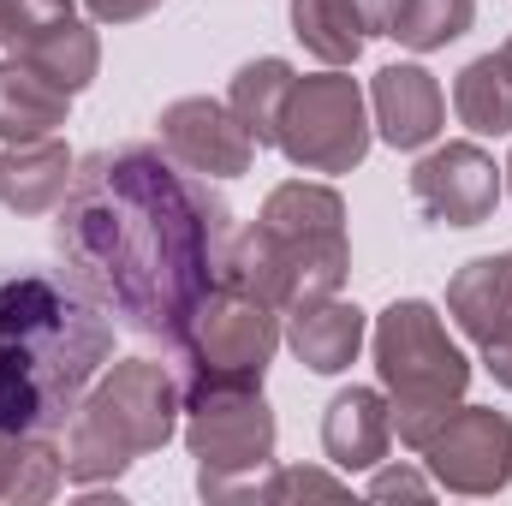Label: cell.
<instances>
[{"instance_id":"2e32d148","label":"cell","mask_w":512,"mask_h":506,"mask_svg":"<svg viewBox=\"0 0 512 506\" xmlns=\"http://www.w3.org/2000/svg\"><path fill=\"white\" fill-rule=\"evenodd\" d=\"M72 149L60 137H36V143H6L0 149V203L12 215H54L72 191Z\"/></svg>"},{"instance_id":"277c9868","label":"cell","mask_w":512,"mask_h":506,"mask_svg":"<svg viewBox=\"0 0 512 506\" xmlns=\"http://www.w3.org/2000/svg\"><path fill=\"white\" fill-rule=\"evenodd\" d=\"M179 411H185V393L167 364H155V358L108 364L90 381V393L78 399L72 423L60 429L66 435L60 441L66 483H78V489L114 483L120 471H131L137 459H149L173 441Z\"/></svg>"},{"instance_id":"8fae6325","label":"cell","mask_w":512,"mask_h":506,"mask_svg":"<svg viewBox=\"0 0 512 506\" xmlns=\"http://www.w3.org/2000/svg\"><path fill=\"white\" fill-rule=\"evenodd\" d=\"M411 197L435 227H483L501 203V167L483 143H441L411 167Z\"/></svg>"},{"instance_id":"83f0119b","label":"cell","mask_w":512,"mask_h":506,"mask_svg":"<svg viewBox=\"0 0 512 506\" xmlns=\"http://www.w3.org/2000/svg\"><path fill=\"white\" fill-rule=\"evenodd\" d=\"M358 12H364V24H370V36H387V18H393V0H358Z\"/></svg>"},{"instance_id":"484cf974","label":"cell","mask_w":512,"mask_h":506,"mask_svg":"<svg viewBox=\"0 0 512 506\" xmlns=\"http://www.w3.org/2000/svg\"><path fill=\"white\" fill-rule=\"evenodd\" d=\"M429 489H435V477H423L411 465H393V471L376 465V477H370V501H429Z\"/></svg>"},{"instance_id":"603a6c76","label":"cell","mask_w":512,"mask_h":506,"mask_svg":"<svg viewBox=\"0 0 512 506\" xmlns=\"http://www.w3.org/2000/svg\"><path fill=\"white\" fill-rule=\"evenodd\" d=\"M477 24V0H393V18H387V36L399 48H447L459 42L465 30Z\"/></svg>"},{"instance_id":"f1b7e54d","label":"cell","mask_w":512,"mask_h":506,"mask_svg":"<svg viewBox=\"0 0 512 506\" xmlns=\"http://www.w3.org/2000/svg\"><path fill=\"white\" fill-rule=\"evenodd\" d=\"M501 173H507V191H512V155H507V167H501Z\"/></svg>"},{"instance_id":"9a60e30c","label":"cell","mask_w":512,"mask_h":506,"mask_svg":"<svg viewBox=\"0 0 512 506\" xmlns=\"http://www.w3.org/2000/svg\"><path fill=\"white\" fill-rule=\"evenodd\" d=\"M393 447V405L382 387H346L322 411V453L334 471H376Z\"/></svg>"},{"instance_id":"4fadbf2b","label":"cell","mask_w":512,"mask_h":506,"mask_svg":"<svg viewBox=\"0 0 512 506\" xmlns=\"http://www.w3.org/2000/svg\"><path fill=\"white\" fill-rule=\"evenodd\" d=\"M370 114H376L382 143H393V149H423V143H435L441 126H447V96H441L435 72L399 60V66H382L376 72Z\"/></svg>"},{"instance_id":"7c38bea8","label":"cell","mask_w":512,"mask_h":506,"mask_svg":"<svg viewBox=\"0 0 512 506\" xmlns=\"http://www.w3.org/2000/svg\"><path fill=\"white\" fill-rule=\"evenodd\" d=\"M447 316L459 334L483 352L489 376L512 393V251L501 256H471L447 280Z\"/></svg>"},{"instance_id":"44dd1931","label":"cell","mask_w":512,"mask_h":506,"mask_svg":"<svg viewBox=\"0 0 512 506\" xmlns=\"http://www.w3.org/2000/svg\"><path fill=\"white\" fill-rule=\"evenodd\" d=\"M18 60H24V66H36V72H42L48 84H60L66 96H78V90H90V84H96V72H102V36H96L90 24L66 18L60 30L36 36Z\"/></svg>"},{"instance_id":"e0dca14e","label":"cell","mask_w":512,"mask_h":506,"mask_svg":"<svg viewBox=\"0 0 512 506\" xmlns=\"http://www.w3.org/2000/svg\"><path fill=\"white\" fill-rule=\"evenodd\" d=\"M72 96L60 84H48L36 66H24L18 54L0 60V143H36L66 126Z\"/></svg>"},{"instance_id":"5bb4252c","label":"cell","mask_w":512,"mask_h":506,"mask_svg":"<svg viewBox=\"0 0 512 506\" xmlns=\"http://www.w3.org/2000/svg\"><path fill=\"white\" fill-rule=\"evenodd\" d=\"M364 340H370V316H364L358 304H346L340 292L286 310V346H292V358H298L310 376H340V370H352L358 352H364Z\"/></svg>"},{"instance_id":"7a4b0ae2","label":"cell","mask_w":512,"mask_h":506,"mask_svg":"<svg viewBox=\"0 0 512 506\" xmlns=\"http://www.w3.org/2000/svg\"><path fill=\"white\" fill-rule=\"evenodd\" d=\"M114 358V316L54 268H0V435H60Z\"/></svg>"},{"instance_id":"d4e9b609","label":"cell","mask_w":512,"mask_h":506,"mask_svg":"<svg viewBox=\"0 0 512 506\" xmlns=\"http://www.w3.org/2000/svg\"><path fill=\"white\" fill-rule=\"evenodd\" d=\"M310 495L340 501V495H346V483H340V477H328V471H304V465L268 471V477L256 483V501H310Z\"/></svg>"},{"instance_id":"ac0fdd59","label":"cell","mask_w":512,"mask_h":506,"mask_svg":"<svg viewBox=\"0 0 512 506\" xmlns=\"http://www.w3.org/2000/svg\"><path fill=\"white\" fill-rule=\"evenodd\" d=\"M453 114L477 137H512V54H483L453 78Z\"/></svg>"},{"instance_id":"7402d4cb","label":"cell","mask_w":512,"mask_h":506,"mask_svg":"<svg viewBox=\"0 0 512 506\" xmlns=\"http://www.w3.org/2000/svg\"><path fill=\"white\" fill-rule=\"evenodd\" d=\"M292 66L286 60H274V54H262V60H245L239 72H233V84H227V108L245 120V131L256 137V149L262 143H274V131H280V108H286V90H292Z\"/></svg>"},{"instance_id":"5b68a950","label":"cell","mask_w":512,"mask_h":506,"mask_svg":"<svg viewBox=\"0 0 512 506\" xmlns=\"http://www.w3.org/2000/svg\"><path fill=\"white\" fill-rule=\"evenodd\" d=\"M370 352H376V376H382V393L393 405L399 441L411 453H423L429 435L459 411V399L471 387V358L453 346L441 310L423 304V298H393L387 304L376 316Z\"/></svg>"},{"instance_id":"3957f363","label":"cell","mask_w":512,"mask_h":506,"mask_svg":"<svg viewBox=\"0 0 512 506\" xmlns=\"http://www.w3.org/2000/svg\"><path fill=\"white\" fill-rule=\"evenodd\" d=\"M352 245H346V203L334 185L316 179H286L268 191L262 215L227 245V280L251 286L280 316L328 298L346 286Z\"/></svg>"},{"instance_id":"9c48e42d","label":"cell","mask_w":512,"mask_h":506,"mask_svg":"<svg viewBox=\"0 0 512 506\" xmlns=\"http://www.w3.org/2000/svg\"><path fill=\"white\" fill-rule=\"evenodd\" d=\"M423 465L453 495H501L512 483V417L495 405H459L429 435Z\"/></svg>"},{"instance_id":"cb8c5ba5","label":"cell","mask_w":512,"mask_h":506,"mask_svg":"<svg viewBox=\"0 0 512 506\" xmlns=\"http://www.w3.org/2000/svg\"><path fill=\"white\" fill-rule=\"evenodd\" d=\"M72 6L78 0H0V48L6 54H24L36 36H48L66 18H78Z\"/></svg>"},{"instance_id":"f546056e","label":"cell","mask_w":512,"mask_h":506,"mask_svg":"<svg viewBox=\"0 0 512 506\" xmlns=\"http://www.w3.org/2000/svg\"><path fill=\"white\" fill-rule=\"evenodd\" d=\"M507 54H512V36H507Z\"/></svg>"},{"instance_id":"30bf717a","label":"cell","mask_w":512,"mask_h":506,"mask_svg":"<svg viewBox=\"0 0 512 506\" xmlns=\"http://www.w3.org/2000/svg\"><path fill=\"white\" fill-rule=\"evenodd\" d=\"M155 143L197 179H239L256 161V137L245 131V120L215 102V96H179L161 108L155 120Z\"/></svg>"},{"instance_id":"ffe728a7","label":"cell","mask_w":512,"mask_h":506,"mask_svg":"<svg viewBox=\"0 0 512 506\" xmlns=\"http://www.w3.org/2000/svg\"><path fill=\"white\" fill-rule=\"evenodd\" d=\"M66 483L54 435H0V506L54 501Z\"/></svg>"},{"instance_id":"4316f807","label":"cell","mask_w":512,"mask_h":506,"mask_svg":"<svg viewBox=\"0 0 512 506\" xmlns=\"http://www.w3.org/2000/svg\"><path fill=\"white\" fill-rule=\"evenodd\" d=\"M84 6H90L96 24H137V18H149L161 0H84Z\"/></svg>"},{"instance_id":"ba28073f","label":"cell","mask_w":512,"mask_h":506,"mask_svg":"<svg viewBox=\"0 0 512 506\" xmlns=\"http://www.w3.org/2000/svg\"><path fill=\"white\" fill-rule=\"evenodd\" d=\"M274 143L304 173H352L370 155V102H364L358 78L346 66L292 78Z\"/></svg>"},{"instance_id":"8992f818","label":"cell","mask_w":512,"mask_h":506,"mask_svg":"<svg viewBox=\"0 0 512 506\" xmlns=\"http://www.w3.org/2000/svg\"><path fill=\"white\" fill-rule=\"evenodd\" d=\"M274 411L262 387H203L185 393V453L197 459L203 501H245L274 471Z\"/></svg>"},{"instance_id":"52a82bcc","label":"cell","mask_w":512,"mask_h":506,"mask_svg":"<svg viewBox=\"0 0 512 506\" xmlns=\"http://www.w3.org/2000/svg\"><path fill=\"white\" fill-rule=\"evenodd\" d=\"M173 352H179V393L262 387L274 352H280V310L268 298H256L251 286L221 280L197 304V316H191V328Z\"/></svg>"},{"instance_id":"6da1fadb","label":"cell","mask_w":512,"mask_h":506,"mask_svg":"<svg viewBox=\"0 0 512 506\" xmlns=\"http://www.w3.org/2000/svg\"><path fill=\"white\" fill-rule=\"evenodd\" d=\"M233 209L161 143L96 149L54 209V251L131 334L179 346L197 304L227 280Z\"/></svg>"},{"instance_id":"d6986e66","label":"cell","mask_w":512,"mask_h":506,"mask_svg":"<svg viewBox=\"0 0 512 506\" xmlns=\"http://www.w3.org/2000/svg\"><path fill=\"white\" fill-rule=\"evenodd\" d=\"M292 36L322 66H352L370 42V24H364L358 0H292Z\"/></svg>"}]
</instances>
